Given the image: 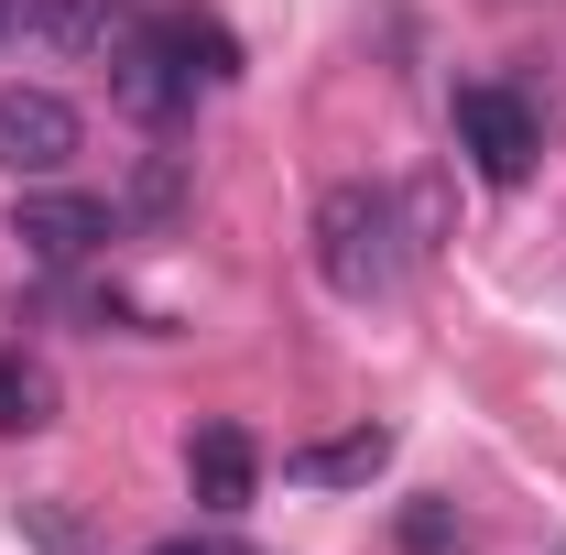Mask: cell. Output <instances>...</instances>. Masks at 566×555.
Instances as JSON below:
<instances>
[{
	"instance_id": "obj_1",
	"label": "cell",
	"mask_w": 566,
	"mask_h": 555,
	"mask_svg": "<svg viewBox=\"0 0 566 555\" xmlns=\"http://www.w3.org/2000/svg\"><path fill=\"white\" fill-rule=\"evenodd\" d=\"M305 251H316V283L338 294V305H381L403 262H415V229H403V197L392 186H327L316 218H305Z\"/></svg>"
},
{
	"instance_id": "obj_2",
	"label": "cell",
	"mask_w": 566,
	"mask_h": 555,
	"mask_svg": "<svg viewBox=\"0 0 566 555\" xmlns=\"http://www.w3.org/2000/svg\"><path fill=\"white\" fill-rule=\"evenodd\" d=\"M11 240H22V262H44V273H87V262L120 240V208H109V197H76V186H33V197L11 208Z\"/></svg>"
},
{
	"instance_id": "obj_3",
	"label": "cell",
	"mask_w": 566,
	"mask_h": 555,
	"mask_svg": "<svg viewBox=\"0 0 566 555\" xmlns=\"http://www.w3.org/2000/svg\"><path fill=\"white\" fill-rule=\"evenodd\" d=\"M458 153H469L480 186H523L534 153H545V132H534V109L512 87H458Z\"/></svg>"
},
{
	"instance_id": "obj_4",
	"label": "cell",
	"mask_w": 566,
	"mask_h": 555,
	"mask_svg": "<svg viewBox=\"0 0 566 555\" xmlns=\"http://www.w3.org/2000/svg\"><path fill=\"white\" fill-rule=\"evenodd\" d=\"M76 142H87V121H76L55 87H0V175L55 186V175L76 164Z\"/></svg>"
},
{
	"instance_id": "obj_5",
	"label": "cell",
	"mask_w": 566,
	"mask_h": 555,
	"mask_svg": "<svg viewBox=\"0 0 566 555\" xmlns=\"http://www.w3.org/2000/svg\"><path fill=\"white\" fill-rule=\"evenodd\" d=\"M142 11H120V0H11V33H33L44 55H87V66H109L120 44H132Z\"/></svg>"
},
{
	"instance_id": "obj_6",
	"label": "cell",
	"mask_w": 566,
	"mask_h": 555,
	"mask_svg": "<svg viewBox=\"0 0 566 555\" xmlns=\"http://www.w3.org/2000/svg\"><path fill=\"white\" fill-rule=\"evenodd\" d=\"M109 87H120V109H132V121H186L208 76L186 66V55H164V44H153V33L132 22V44L109 55Z\"/></svg>"
},
{
	"instance_id": "obj_7",
	"label": "cell",
	"mask_w": 566,
	"mask_h": 555,
	"mask_svg": "<svg viewBox=\"0 0 566 555\" xmlns=\"http://www.w3.org/2000/svg\"><path fill=\"white\" fill-rule=\"evenodd\" d=\"M186 490L208 501L218 523L251 512V501H262V447H251L240 425H197V436H186Z\"/></svg>"
},
{
	"instance_id": "obj_8",
	"label": "cell",
	"mask_w": 566,
	"mask_h": 555,
	"mask_svg": "<svg viewBox=\"0 0 566 555\" xmlns=\"http://www.w3.org/2000/svg\"><path fill=\"white\" fill-rule=\"evenodd\" d=\"M381 469H392V436H381V425L316 436V447H294V458H283V480H305V490H370Z\"/></svg>"
},
{
	"instance_id": "obj_9",
	"label": "cell",
	"mask_w": 566,
	"mask_h": 555,
	"mask_svg": "<svg viewBox=\"0 0 566 555\" xmlns=\"http://www.w3.org/2000/svg\"><path fill=\"white\" fill-rule=\"evenodd\" d=\"M142 33H153L164 55H186V66L208 76V87H229V76H240V44L218 33L208 11H186V0H164V11H142Z\"/></svg>"
},
{
	"instance_id": "obj_10",
	"label": "cell",
	"mask_w": 566,
	"mask_h": 555,
	"mask_svg": "<svg viewBox=\"0 0 566 555\" xmlns=\"http://www.w3.org/2000/svg\"><path fill=\"white\" fill-rule=\"evenodd\" d=\"M44 425H55V370L0 348V436H44Z\"/></svg>"
},
{
	"instance_id": "obj_11",
	"label": "cell",
	"mask_w": 566,
	"mask_h": 555,
	"mask_svg": "<svg viewBox=\"0 0 566 555\" xmlns=\"http://www.w3.org/2000/svg\"><path fill=\"white\" fill-rule=\"evenodd\" d=\"M403 555H469L458 501H403Z\"/></svg>"
},
{
	"instance_id": "obj_12",
	"label": "cell",
	"mask_w": 566,
	"mask_h": 555,
	"mask_svg": "<svg viewBox=\"0 0 566 555\" xmlns=\"http://www.w3.org/2000/svg\"><path fill=\"white\" fill-rule=\"evenodd\" d=\"M22 545H33V555H87V534H76L55 501H22Z\"/></svg>"
},
{
	"instance_id": "obj_13",
	"label": "cell",
	"mask_w": 566,
	"mask_h": 555,
	"mask_svg": "<svg viewBox=\"0 0 566 555\" xmlns=\"http://www.w3.org/2000/svg\"><path fill=\"white\" fill-rule=\"evenodd\" d=\"M142 555H251L240 534H164V545H142Z\"/></svg>"
},
{
	"instance_id": "obj_14",
	"label": "cell",
	"mask_w": 566,
	"mask_h": 555,
	"mask_svg": "<svg viewBox=\"0 0 566 555\" xmlns=\"http://www.w3.org/2000/svg\"><path fill=\"white\" fill-rule=\"evenodd\" d=\"M0 44H11V0H0Z\"/></svg>"
}]
</instances>
